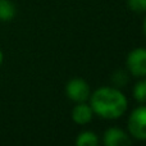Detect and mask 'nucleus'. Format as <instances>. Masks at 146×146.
Listing matches in <instances>:
<instances>
[{"label": "nucleus", "mask_w": 146, "mask_h": 146, "mask_svg": "<svg viewBox=\"0 0 146 146\" xmlns=\"http://www.w3.org/2000/svg\"><path fill=\"white\" fill-rule=\"evenodd\" d=\"M128 71L136 77H146V49L137 48L127 56Z\"/></svg>", "instance_id": "obj_4"}, {"label": "nucleus", "mask_w": 146, "mask_h": 146, "mask_svg": "<svg viewBox=\"0 0 146 146\" xmlns=\"http://www.w3.org/2000/svg\"><path fill=\"white\" fill-rule=\"evenodd\" d=\"M128 129L135 139L146 140V105L139 106L131 113Z\"/></svg>", "instance_id": "obj_2"}, {"label": "nucleus", "mask_w": 146, "mask_h": 146, "mask_svg": "<svg viewBox=\"0 0 146 146\" xmlns=\"http://www.w3.org/2000/svg\"><path fill=\"white\" fill-rule=\"evenodd\" d=\"M67 96L74 103H83L90 98L88 83L82 78H73L66 86Z\"/></svg>", "instance_id": "obj_3"}, {"label": "nucleus", "mask_w": 146, "mask_h": 146, "mask_svg": "<svg viewBox=\"0 0 146 146\" xmlns=\"http://www.w3.org/2000/svg\"><path fill=\"white\" fill-rule=\"evenodd\" d=\"M113 81L115 83H118L119 86H123L124 83H126V81H127V76L124 74V72H117L115 74H114V77H113Z\"/></svg>", "instance_id": "obj_11"}, {"label": "nucleus", "mask_w": 146, "mask_h": 146, "mask_svg": "<svg viewBox=\"0 0 146 146\" xmlns=\"http://www.w3.org/2000/svg\"><path fill=\"white\" fill-rule=\"evenodd\" d=\"M104 145L106 146H121L131 144V140L128 139L126 132H123L119 128H109L104 133L103 139Z\"/></svg>", "instance_id": "obj_5"}, {"label": "nucleus", "mask_w": 146, "mask_h": 146, "mask_svg": "<svg viewBox=\"0 0 146 146\" xmlns=\"http://www.w3.org/2000/svg\"><path fill=\"white\" fill-rule=\"evenodd\" d=\"M99 140L94 132L91 131H83L78 135L77 140H76V145L78 146H95L98 145Z\"/></svg>", "instance_id": "obj_8"}, {"label": "nucleus", "mask_w": 146, "mask_h": 146, "mask_svg": "<svg viewBox=\"0 0 146 146\" xmlns=\"http://www.w3.org/2000/svg\"><path fill=\"white\" fill-rule=\"evenodd\" d=\"M90 96L94 113L104 119H117L127 110L126 96L117 88L101 87Z\"/></svg>", "instance_id": "obj_1"}, {"label": "nucleus", "mask_w": 146, "mask_h": 146, "mask_svg": "<svg viewBox=\"0 0 146 146\" xmlns=\"http://www.w3.org/2000/svg\"><path fill=\"white\" fill-rule=\"evenodd\" d=\"M144 32H145V36H146V18L144 21Z\"/></svg>", "instance_id": "obj_13"}, {"label": "nucleus", "mask_w": 146, "mask_h": 146, "mask_svg": "<svg viewBox=\"0 0 146 146\" xmlns=\"http://www.w3.org/2000/svg\"><path fill=\"white\" fill-rule=\"evenodd\" d=\"M15 15V7L10 0H0V21L8 22Z\"/></svg>", "instance_id": "obj_7"}, {"label": "nucleus", "mask_w": 146, "mask_h": 146, "mask_svg": "<svg viewBox=\"0 0 146 146\" xmlns=\"http://www.w3.org/2000/svg\"><path fill=\"white\" fill-rule=\"evenodd\" d=\"M133 96L140 103H146V78L137 82L133 87Z\"/></svg>", "instance_id": "obj_9"}, {"label": "nucleus", "mask_w": 146, "mask_h": 146, "mask_svg": "<svg viewBox=\"0 0 146 146\" xmlns=\"http://www.w3.org/2000/svg\"><path fill=\"white\" fill-rule=\"evenodd\" d=\"M94 110L91 105L83 103H77V105L73 108L72 110V119L77 124H87L88 122L92 119Z\"/></svg>", "instance_id": "obj_6"}, {"label": "nucleus", "mask_w": 146, "mask_h": 146, "mask_svg": "<svg viewBox=\"0 0 146 146\" xmlns=\"http://www.w3.org/2000/svg\"><path fill=\"white\" fill-rule=\"evenodd\" d=\"M3 60H4V54H3V51L0 50V66L3 64Z\"/></svg>", "instance_id": "obj_12"}, {"label": "nucleus", "mask_w": 146, "mask_h": 146, "mask_svg": "<svg viewBox=\"0 0 146 146\" xmlns=\"http://www.w3.org/2000/svg\"><path fill=\"white\" fill-rule=\"evenodd\" d=\"M127 5L135 13L146 12V0H127Z\"/></svg>", "instance_id": "obj_10"}]
</instances>
